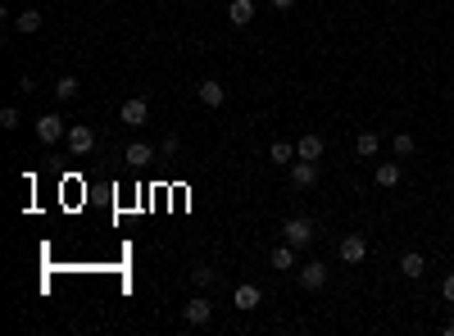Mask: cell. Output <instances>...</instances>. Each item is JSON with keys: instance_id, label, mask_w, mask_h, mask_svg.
Returning a JSON list of instances; mask_svg holds the SVG:
<instances>
[{"instance_id": "25", "label": "cell", "mask_w": 454, "mask_h": 336, "mask_svg": "<svg viewBox=\"0 0 454 336\" xmlns=\"http://www.w3.org/2000/svg\"><path fill=\"white\" fill-rule=\"evenodd\" d=\"M440 295H445V305H454V273H450L445 282H440Z\"/></svg>"}, {"instance_id": "15", "label": "cell", "mask_w": 454, "mask_h": 336, "mask_svg": "<svg viewBox=\"0 0 454 336\" xmlns=\"http://www.w3.org/2000/svg\"><path fill=\"white\" fill-rule=\"evenodd\" d=\"M250 19H254V0H232V5H227V23H232V28H245Z\"/></svg>"}, {"instance_id": "17", "label": "cell", "mask_w": 454, "mask_h": 336, "mask_svg": "<svg viewBox=\"0 0 454 336\" xmlns=\"http://www.w3.org/2000/svg\"><path fill=\"white\" fill-rule=\"evenodd\" d=\"M400 273H404V278H413V282H418V278H423V273H427V259H423L418 250H409V255H400Z\"/></svg>"}, {"instance_id": "21", "label": "cell", "mask_w": 454, "mask_h": 336, "mask_svg": "<svg viewBox=\"0 0 454 336\" xmlns=\"http://www.w3.org/2000/svg\"><path fill=\"white\" fill-rule=\"evenodd\" d=\"M268 159H273V164H296V146H291V141H273V146H268Z\"/></svg>"}, {"instance_id": "13", "label": "cell", "mask_w": 454, "mask_h": 336, "mask_svg": "<svg viewBox=\"0 0 454 336\" xmlns=\"http://www.w3.org/2000/svg\"><path fill=\"white\" fill-rule=\"evenodd\" d=\"M296 159H323V136L318 132H304L296 141Z\"/></svg>"}, {"instance_id": "11", "label": "cell", "mask_w": 454, "mask_h": 336, "mask_svg": "<svg viewBox=\"0 0 454 336\" xmlns=\"http://www.w3.org/2000/svg\"><path fill=\"white\" fill-rule=\"evenodd\" d=\"M296 255H300V245L277 241V245H273V255H268V264H273L277 273H287V268H296Z\"/></svg>"}, {"instance_id": "16", "label": "cell", "mask_w": 454, "mask_h": 336, "mask_svg": "<svg viewBox=\"0 0 454 336\" xmlns=\"http://www.w3.org/2000/svg\"><path fill=\"white\" fill-rule=\"evenodd\" d=\"M377 151H382V136H377V132H359V136H354V155H359V159H373Z\"/></svg>"}, {"instance_id": "19", "label": "cell", "mask_w": 454, "mask_h": 336, "mask_svg": "<svg viewBox=\"0 0 454 336\" xmlns=\"http://www.w3.org/2000/svg\"><path fill=\"white\" fill-rule=\"evenodd\" d=\"M14 28H19L23 36H32L36 28H41V9H32V5H28L23 14H14Z\"/></svg>"}, {"instance_id": "23", "label": "cell", "mask_w": 454, "mask_h": 336, "mask_svg": "<svg viewBox=\"0 0 454 336\" xmlns=\"http://www.w3.org/2000/svg\"><path fill=\"white\" fill-rule=\"evenodd\" d=\"M19 123H23V118H19V109H14V105H5V109H0V128H5V132H14Z\"/></svg>"}, {"instance_id": "2", "label": "cell", "mask_w": 454, "mask_h": 336, "mask_svg": "<svg viewBox=\"0 0 454 336\" xmlns=\"http://www.w3.org/2000/svg\"><path fill=\"white\" fill-rule=\"evenodd\" d=\"M336 255H341V264H350V268H359L363 259H368V236L363 232H350V236H341V245H336Z\"/></svg>"}, {"instance_id": "26", "label": "cell", "mask_w": 454, "mask_h": 336, "mask_svg": "<svg viewBox=\"0 0 454 336\" xmlns=\"http://www.w3.org/2000/svg\"><path fill=\"white\" fill-rule=\"evenodd\" d=\"M273 9H282V14H287V9H296V0H273Z\"/></svg>"}, {"instance_id": "10", "label": "cell", "mask_w": 454, "mask_h": 336, "mask_svg": "<svg viewBox=\"0 0 454 336\" xmlns=\"http://www.w3.org/2000/svg\"><path fill=\"white\" fill-rule=\"evenodd\" d=\"M300 286H304V291H323V286H327V264H323V259H314V264L300 268Z\"/></svg>"}, {"instance_id": "18", "label": "cell", "mask_w": 454, "mask_h": 336, "mask_svg": "<svg viewBox=\"0 0 454 336\" xmlns=\"http://www.w3.org/2000/svg\"><path fill=\"white\" fill-rule=\"evenodd\" d=\"M78 91H82V82H78V78H68V73H64V78L55 82V101H59V105L78 101Z\"/></svg>"}, {"instance_id": "6", "label": "cell", "mask_w": 454, "mask_h": 336, "mask_svg": "<svg viewBox=\"0 0 454 336\" xmlns=\"http://www.w3.org/2000/svg\"><path fill=\"white\" fill-rule=\"evenodd\" d=\"M64 141H68V151H73V155H91V151H96V132L87 128V123H73Z\"/></svg>"}, {"instance_id": "12", "label": "cell", "mask_w": 454, "mask_h": 336, "mask_svg": "<svg viewBox=\"0 0 454 336\" xmlns=\"http://www.w3.org/2000/svg\"><path fill=\"white\" fill-rule=\"evenodd\" d=\"M123 159H128L132 168H145V164L155 159V146H150V141H132L128 151H123Z\"/></svg>"}, {"instance_id": "9", "label": "cell", "mask_w": 454, "mask_h": 336, "mask_svg": "<svg viewBox=\"0 0 454 336\" xmlns=\"http://www.w3.org/2000/svg\"><path fill=\"white\" fill-rule=\"evenodd\" d=\"M195 96H200V105H205V109H223L227 86H223V82H214V78H205L200 86H195Z\"/></svg>"}, {"instance_id": "22", "label": "cell", "mask_w": 454, "mask_h": 336, "mask_svg": "<svg viewBox=\"0 0 454 336\" xmlns=\"http://www.w3.org/2000/svg\"><path fill=\"white\" fill-rule=\"evenodd\" d=\"M391 151H396L400 159H409L413 151H418V141H413V136H409V132H396V136H391Z\"/></svg>"}, {"instance_id": "7", "label": "cell", "mask_w": 454, "mask_h": 336, "mask_svg": "<svg viewBox=\"0 0 454 336\" xmlns=\"http://www.w3.org/2000/svg\"><path fill=\"white\" fill-rule=\"evenodd\" d=\"M36 136H41V141H46V146H55V141H64V136H68V132H64V118H59V114H55V109H51V114H41V118H36Z\"/></svg>"}, {"instance_id": "5", "label": "cell", "mask_w": 454, "mask_h": 336, "mask_svg": "<svg viewBox=\"0 0 454 336\" xmlns=\"http://www.w3.org/2000/svg\"><path fill=\"white\" fill-rule=\"evenodd\" d=\"M291 186H296V191L318 186V159H296V164H291Z\"/></svg>"}, {"instance_id": "27", "label": "cell", "mask_w": 454, "mask_h": 336, "mask_svg": "<svg viewBox=\"0 0 454 336\" xmlns=\"http://www.w3.org/2000/svg\"><path fill=\"white\" fill-rule=\"evenodd\" d=\"M218 5H232V0H218Z\"/></svg>"}, {"instance_id": "20", "label": "cell", "mask_w": 454, "mask_h": 336, "mask_svg": "<svg viewBox=\"0 0 454 336\" xmlns=\"http://www.w3.org/2000/svg\"><path fill=\"white\" fill-rule=\"evenodd\" d=\"M191 282L200 286V291H214V286H218V268H210V264H195V268H191Z\"/></svg>"}, {"instance_id": "24", "label": "cell", "mask_w": 454, "mask_h": 336, "mask_svg": "<svg viewBox=\"0 0 454 336\" xmlns=\"http://www.w3.org/2000/svg\"><path fill=\"white\" fill-rule=\"evenodd\" d=\"M159 151H164L168 159H173V155L182 151V141H177V136H173V132H168V136H164V146H159Z\"/></svg>"}, {"instance_id": "3", "label": "cell", "mask_w": 454, "mask_h": 336, "mask_svg": "<svg viewBox=\"0 0 454 336\" xmlns=\"http://www.w3.org/2000/svg\"><path fill=\"white\" fill-rule=\"evenodd\" d=\"M118 118L128 123V128H145V123H150V101H145V96L123 101V105H118Z\"/></svg>"}, {"instance_id": "1", "label": "cell", "mask_w": 454, "mask_h": 336, "mask_svg": "<svg viewBox=\"0 0 454 336\" xmlns=\"http://www.w3.org/2000/svg\"><path fill=\"white\" fill-rule=\"evenodd\" d=\"M314 236H318V228H314V218L309 214H291L287 223H282V241H291V245H314Z\"/></svg>"}, {"instance_id": "8", "label": "cell", "mask_w": 454, "mask_h": 336, "mask_svg": "<svg viewBox=\"0 0 454 336\" xmlns=\"http://www.w3.org/2000/svg\"><path fill=\"white\" fill-rule=\"evenodd\" d=\"M232 305H237L241 314H250V309H259V305H264V291H259L254 282H241L237 291H232Z\"/></svg>"}, {"instance_id": "14", "label": "cell", "mask_w": 454, "mask_h": 336, "mask_svg": "<svg viewBox=\"0 0 454 336\" xmlns=\"http://www.w3.org/2000/svg\"><path fill=\"white\" fill-rule=\"evenodd\" d=\"M400 182H404V168L396 159H391V164H377V186H382V191H396Z\"/></svg>"}, {"instance_id": "4", "label": "cell", "mask_w": 454, "mask_h": 336, "mask_svg": "<svg viewBox=\"0 0 454 336\" xmlns=\"http://www.w3.org/2000/svg\"><path fill=\"white\" fill-rule=\"evenodd\" d=\"M182 318H187L191 327H210V322H214V305L205 300V295H191V300L182 305Z\"/></svg>"}]
</instances>
